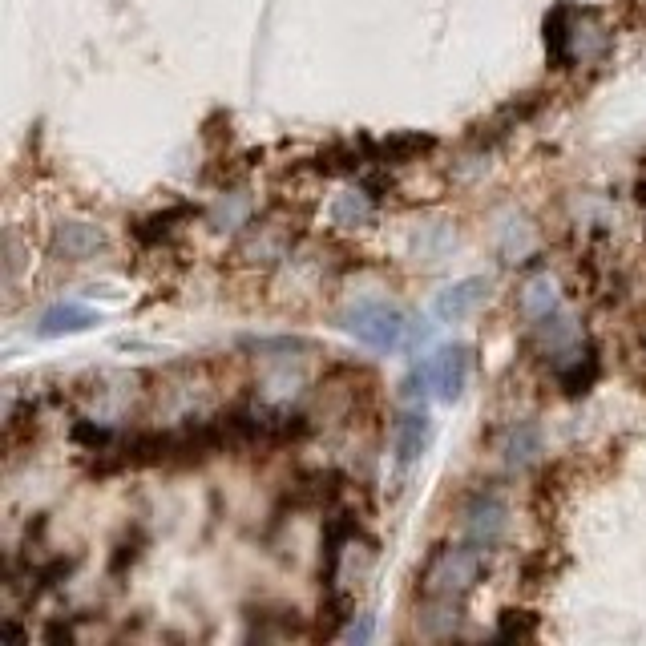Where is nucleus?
<instances>
[{
  "label": "nucleus",
  "mask_w": 646,
  "mask_h": 646,
  "mask_svg": "<svg viewBox=\"0 0 646 646\" xmlns=\"http://www.w3.org/2000/svg\"><path fill=\"white\" fill-rule=\"evenodd\" d=\"M574 21H578V13L570 5H558L546 17V53H550L554 69H570L574 65Z\"/></svg>",
  "instance_id": "obj_8"
},
{
  "label": "nucleus",
  "mask_w": 646,
  "mask_h": 646,
  "mask_svg": "<svg viewBox=\"0 0 646 646\" xmlns=\"http://www.w3.org/2000/svg\"><path fill=\"white\" fill-rule=\"evenodd\" d=\"M481 574H485V550H477V546H437L416 574V590L428 606H433V614L457 618V610L465 606V598L473 594Z\"/></svg>",
  "instance_id": "obj_1"
},
{
  "label": "nucleus",
  "mask_w": 646,
  "mask_h": 646,
  "mask_svg": "<svg viewBox=\"0 0 646 646\" xmlns=\"http://www.w3.org/2000/svg\"><path fill=\"white\" fill-rule=\"evenodd\" d=\"M485 291H489L485 279H461V283H453V287H445V291L437 295V307H433V311H437L445 323H457V319H465V315H473V311L481 307Z\"/></svg>",
  "instance_id": "obj_9"
},
{
  "label": "nucleus",
  "mask_w": 646,
  "mask_h": 646,
  "mask_svg": "<svg viewBox=\"0 0 646 646\" xmlns=\"http://www.w3.org/2000/svg\"><path fill=\"white\" fill-rule=\"evenodd\" d=\"M497 638L509 642V638H537V614L529 610H505L497 618Z\"/></svg>",
  "instance_id": "obj_17"
},
{
  "label": "nucleus",
  "mask_w": 646,
  "mask_h": 646,
  "mask_svg": "<svg viewBox=\"0 0 646 646\" xmlns=\"http://www.w3.org/2000/svg\"><path fill=\"white\" fill-rule=\"evenodd\" d=\"M533 453H542V437H537L533 424H517L509 433V441H505V461L509 465H529Z\"/></svg>",
  "instance_id": "obj_16"
},
{
  "label": "nucleus",
  "mask_w": 646,
  "mask_h": 646,
  "mask_svg": "<svg viewBox=\"0 0 646 646\" xmlns=\"http://www.w3.org/2000/svg\"><path fill=\"white\" fill-rule=\"evenodd\" d=\"M505 521H509V509L497 493H477L465 509V537L469 546L477 550H493L501 537H505Z\"/></svg>",
  "instance_id": "obj_4"
},
{
  "label": "nucleus",
  "mask_w": 646,
  "mask_h": 646,
  "mask_svg": "<svg viewBox=\"0 0 646 646\" xmlns=\"http://www.w3.org/2000/svg\"><path fill=\"white\" fill-rule=\"evenodd\" d=\"M372 194L368 190H348V194H340L336 198V206H332V219H336V227H360V223H368L372 219Z\"/></svg>",
  "instance_id": "obj_15"
},
{
  "label": "nucleus",
  "mask_w": 646,
  "mask_h": 646,
  "mask_svg": "<svg viewBox=\"0 0 646 646\" xmlns=\"http://www.w3.org/2000/svg\"><path fill=\"white\" fill-rule=\"evenodd\" d=\"M521 315L529 319V323H542V319H550L554 311H558V283L550 279V275H542V279H529L525 287H521Z\"/></svg>",
  "instance_id": "obj_13"
},
{
  "label": "nucleus",
  "mask_w": 646,
  "mask_h": 646,
  "mask_svg": "<svg viewBox=\"0 0 646 646\" xmlns=\"http://www.w3.org/2000/svg\"><path fill=\"white\" fill-rule=\"evenodd\" d=\"M348 638H352V642H368V638H372V614H360V622L348 626Z\"/></svg>",
  "instance_id": "obj_18"
},
{
  "label": "nucleus",
  "mask_w": 646,
  "mask_h": 646,
  "mask_svg": "<svg viewBox=\"0 0 646 646\" xmlns=\"http://www.w3.org/2000/svg\"><path fill=\"white\" fill-rule=\"evenodd\" d=\"M469 376H473V352L465 344H453V348H441V352H433L428 360H420V368H416L412 380L420 384V392L453 404V400L465 396Z\"/></svg>",
  "instance_id": "obj_3"
},
{
  "label": "nucleus",
  "mask_w": 646,
  "mask_h": 646,
  "mask_svg": "<svg viewBox=\"0 0 646 646\" xmlns=\"http://www.w3.org/2000/svg\"><path fill=\"white\" fill-rule=\"evenodd\" d=\"M433 150H437V138H433V134H420V130H404V134H392V138H380V142L368 138V154H372V162H380V166L420 162L424 154H433Z\"/></svg>",
  "instance_id": "obj_6"
},
{
  "label": "nucleus",
  "mask_w": 646,
  "mask_h": 646,
  "mask_svg": "<svg viewBox=\"0 0 646 646\" xmlns=\"http://www.w3.org/2000/svg\"><path fill=\"white\" fill-rule=\"evenodd\" d=\"M424 445H428V416H424V412H404V416L396 420V433H392L396 465H400V469L416 465L420 453H424Z\"/></svg>",
  "instance_id": "obj_10"
},
{
  "label": "nucleus",
  "mask_w": 646,
  "mask_h": 646,
  "mask_svg": "<svg viewBox=\"0 0 646 646\" xmlns=\"http://www.w3.org/2000/svg\"><path fill=\"white\" fill-rule=\"evenodd\" d=\"M344 332H352L360 344L376 348V352H400L412 336V323L400 307H388V303H356L340 315Z\"/></svg>",
  "instance_id": "obj_2"
},
{
  "label": "nucleus",
  "mask_w": 646,
  "mask_h": 646,
  "mask_svg": "<svg viewBox=\"0 0 646 646\" xmlns=\"http://www.w3.org/2000/svg\"><path fill=\"white\" fill-rule=\"evenodd\" d=\"M190 219H198V206L178 202V206H170V210H158V214H150V219L134 223V239H138L142 247H154V243H162L178 223H190Z\"/></svg>",
  "instance_id": "obj_12"
},
{
  "label": "nucleus",
  "mask_w": 646,
  "mask_h": 646,
  "mask_svg": "<svg viewBox=\"0 0 646 646\" xmlns=\"http://www.w3.org/2000/svg\"><path fill=\"white\" fill-rule=\"evenodd\" d=\"M344 473H336V469H311V473H303V477H295L291 481V489H287V505L291 509H328L340 493H344Z\"/></svg>",
  "instance_id": "obj_5"
},
{
  "label": "nucleus",
  "mask_w": 646,
  "mask_h": 646,
  "mask_svg": "<svg viewBox=\"0 0 646 646\" xmlns=\"http://www.w3.org/2000/svg\"><path fill=\"white\" fill-rule=\"evenodd\" d=\"M97 323V315L89 311V307H77V303H61V307H49L45 315H41V336H69V332H85V328H93Z\"/></svg>",
  "instance_id": "obj_14"
},
{
  "label": "nucleus",
  "mask_w": 646,
  "mask_h": 646,
  "mask_svg": "<svg viewBox=\"0 0 646 646\" xmlns=\"http://www.w3.org/2000/svg\"><path fill=\"white\" fill-rule=\"evenodd\" d=\"M554 376H558V388H562L566 396H582V392H590V388L598 384L602 360H598L594 348H574V352H566V360L558 364Z\"/></svg>",
  "instance_id": "obj_7"
},
{
  "label": "nucleus",
  "mask_w": 646,
  "mask_h": 646,
  "mask_svg": "<svg viewBox=\"0 0 646 646\" xmlns=\"http://www.w3.org/2000/svg\"><path fill=\"white\" fill-rule=\"evenodd\" d=\"M101 243H105L101 231L89 227V223H61V227L53 231V255H57V259H69V263L89 259Z\"/></svg>",
  "instance_id": "obj_11"
}]
</instances>
